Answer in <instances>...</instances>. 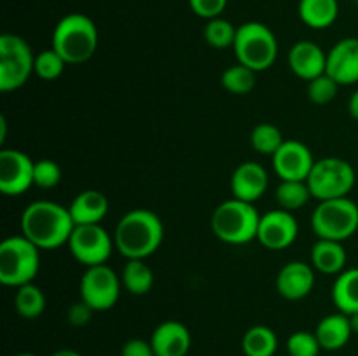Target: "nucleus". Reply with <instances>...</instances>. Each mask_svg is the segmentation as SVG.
I'll return each instance as SVG.
<instances>
[{
  "label": "nucleus",
  "instance_id": "f257e3e1",
  "mask_svg": "<svg viewBox=\"0 0 358 356\" xmlns=\"http://www.w3.org/2000/svg\"><path fill=\"white\" fill-rule=\"evenodd\" d=\"M20 227L21 234L42 251L56 250L63 244H69L76 223L70 215L69 206L41 199L30 202L23 209Z\"/></svg>",
  "mask_w": 358,
  "mask_h": 356
},
{
  "label": "nucleus",
  "instance_id": "f03ea898",
  "mask_svg": "<svg viewBox=\"0 0 358 356\" xmlns=\"http://www.w3.org/2000/svg\"><path fill=\"white\" fill-rule=\"evenodd\" d=\"M164 237V225L157 213L147 208H136L124 213L114 230V246L124 258L147 257L159 250Z\"/></svg>",
  "mask_w": 358,
  "mask_h": 356
},
{
  "label": "nucleus",
  "instance_id": "7ed1b4c3",
  "mask_svg": "<svg viewBox=\"0 0 358 356\" xmlns=\"http://www.w3.org/2000/svg\"><path fill=\"white\" fill-rule=\"evenodd\" d=\"M98 28L90 16L72 13L63 16L52 30V45L69 65H80L93 58L98 49Z\"/></svg>",
  "mask_w": 358,
  "mask_h": 356
},
{
  "label": "nucleus",
  "instance_id": "20e7f679",
  "mask_svg": "<svg viewBox=\"0 0 358 356\" xmlns=\"http://www.w3.org/2000/svg\"><path fill=\"white\" fill-rule=\"evenodd\" d=\"M259 222H261V215L252 202L233 198L220 202L213 209L210 227L217 239L222 243L247 244L257 239Z\"/></svg>",
  "mask_w": 358,
  "mask_h": 356
},
{
  "label": "nucleus",
  "instance_id": "39448f33",
  "mask_svg": "<svg viewBox=\"0 0 358 356\" xmlns=\"http://www.w3.org/2000/svg\"><path fill=\"white\" fill-rule=\"evenodd\" d=\"M41 269V250L23 234L0 243V283L13 288L34 283Z\"/></svg>",
  "mask_w": 358,
  "mask_h": 356
},
{
  "label": "nucleus",
  "instance_id": "423d86ee",
  "mask_svg": "<svg viewBox=\"0 0 358 356\" xmlns=\"http://www.w3.org/2000/svg\"><path fill=\"white\" fill-rule=\"evenodd\" d=\"M238 63L250 70L264 72L271 68L278 56V40L269 27L259 21H247L240 24L233 45Z\"/></svg>",
  "mask_w": 358,
  "mask_h": 356
},
{
  "label": "nucleus",
  "instance_id": "0eeeda50",
  "mask_svg": "<svg viewBox=\"0 0 358 356\" xmlns=\"http://www.w3.org/2000/svg\"><path fill=\"white\" fill-rule=\"evenodd\" d=\"M311 229L318 239H350L358 230V205L350 198L320 201L311 213Z\"/></svg>",
  "mask_w": 358,
  "mask_h": 356
},
{
  "label": "nucleus",
  "instance_id": "6e6552de",
  "mask_svg": "<svg viewBox=\"0 0 358 356\" xmlns=\"http://www.w3.org/2000/svg\"><path fill=\"white\" fill-rule=\"evenodd\" d=\"M355 170L348 161L341 157H324L315 161L306 184L315 199L329 201V199L348 198L355 187Z\"/></svg>",
  "mask_w": 358,
  "mask_h": 356
},
{
  "label": "nucleus",
  "instance_id": "1a4fd4ad",
  "mask_svg": "<svg viewBox=\"0 0 358 356\" xmlns=\"http://www.w3.org/2000/svg\"><path fill=\"white\" fill-rule=\"evenodd\" d=\"M35 68V54L30 44L16 34L0 35V91L10 93L30 80Z\"/></svg>",
  "mask_w": 358,
  "mask_h": 356
},
{
  "label": "nucleus",
  "instance_id": "9d476101",
  "mask_svg": "<svg viewBox=\"0 0 358 356\" xmlns=\"http://www.w3.org/2000/svg\"><path fill=\"white\" fill-rule=\"evenodd\" d=\"M121 288V276L107 264L86 267L79 283L80 300H84L94 313L112 309L117 304Z\"/></svg>",
  "mask_w": 358,
  "mask_h": 356
},
{
  "label": "nucleus",
  "instance_id": "9b49d317",
  "mask_svg": "<svg viewBox=\"0 0 358 356\" xmlns=\"http://www.w3.org/2000/svg\"><path fill=\"white\" fill-rule=\"evenodd\" d=\"M69 250L79 264L86 267L107 264L114 246V236L107 232L101 223L96 225H76L69 239Z\"/></svg>",
  "mask_w": 358,
  "mask_h": 356
},
{
  "label": "nucleus",
  "instance_id": "f8f14e48",
  "mask_svg": "<svg viewBox=\"0 0 358 356\" xmlns=\"http://www.w3.org/2000/svg\"><path fill=\"white\" fill-rule=\"evenodd\" d=\"M35 161L23 150H0V191L3 195H21L34 185Z\"/></svg>",
  "mask_w": 358,
  "mask_h": 356
},
{
  "label": "nucleus",
  "instance_id": "ddd939ff",
  "mask_svg": "<svg viewBox=\"0 0 358 356\" xmlns=\"http://www.w3.org/2000/svg\"><path fill=\"white\" fill-rule=\"evenodd\" d=\"M297 236H299V223L292 212L278 208L261 215L257 241L268 250H285L296 243Z\"/></svg>",
  "mask_w": 358,
  "mask_h": 356
},
{
  "label": "nucleus",
  "instance_id": "4468645a",
  "mask_svg": "<svg viewBox=\"0 0 358 356\" xmlns=\"http://www.w3.org/2000/svg\"><path fill=\"white\" fill-rule=\"evenodd\" d=\"M273 170L282 180H308L315 157L310 147L299 140H285L271 157Z\"/></svg>",
  "mask_w": 358,
  "mask_h": 356
},
{
  "label": "nucleus",
  "instance_id": "2eb2a0df",
  "mask_svg": "<svg viewBox=\"0 0 358 356\" xmlns=\"http://www.w3.org/2000/svg\"><path fill=\"white\" fill-rule=\"evenodd\" d=\"M327 75L339 86L358 82V38L346 37L336 42L327 52Z\"/></svg>",
  "mask_w": 358,
  "mask_h": 356
},
{
  "label": "nucleus",
  "instance_id": "dca6fc26",
  "mask_svg": "<svg viewBox=\"0 0 358 356\" xmlns=\"http://www.w3.org/2000/svg\"><path fill=\"white\" fill-rule=\"evenodd\" d=\"M268 171L262 164L255 163V161H245V163L238 164L236 170L233 171V177H231L233 198L245 202H252V205L264 195V192L268 191Z\"/></svg>",
  "mask_w": 358,
  "mask_h": 356
},
{
  "label": "nucleus",
  "instance_id": "f3484780",
  "mask_svg": "<svg viewBox=\"0 0 358 356\" xmlns=\"http://www.w3.org/2000/svg\"><path fill=\"white\" fill-rule=\"evenodd\" d=\"M276 292L287 300H303L313 292L315 267L303 260H292L276 274Z\"/></svg>",
  "mask_w": 358,
  "mask_h": 356
},
{
  "label": "nucleus",
  "instance_id": "a211bd4d",
  "mask_svg": "<svg viewBox=\"0 0 358 356\" xmlns=\"http://www.w3.org/2000/svg\"><path fill=\"white\" fill-rule=\"evenodd\" d=\"M287 61H289V68L292 70L294 75L308 80V82L327 72V52L317 42H296L290 47Z\"/></svg>",
  "mask_w": 358,
  "mask_h": 356
},
{
  "label": "nucleus",
  "instance_id": "6ab92c4d",
  "mask_svg": "<svg viewBox=\"0 0 358 356\" xmlns=\"http://www.w3.org/2000/svg\"><path fill=\"white\" fill-rule=\"evenodd\" d=\"M149 341L156 356H187L192 344L189 328L177 320H168L157 325Z\"/></svg>",
  "mask_w": 358,
  "mask_h": 356
},
{
  "label": "nucleus",
  "instance_id": "aec40b11",
  "mask_svg": "<svg viewBox=\"0 0 358 356\" xmlns=\"http://www.w3.org/2000/svg\"><path fill=\"white\" fill-rule=\"evenodd\" d=\"M76 225H96L108 213L107 195L96 188H86L73 198L69 206Z\"/></svg>",
  "mask_w": 358,
  "mask_h": 356
},
{
  "label": "nucleus",
  "instance_id": "412c9836",
  "mask_svg": "<svg viewBox=\"0 0 358 356\" xmlns=\"http://www.w3.org/2000/svg\"><path fill=\"white\" fill-rule=\"evenodd\" d=\"M315 335H317L322 349H325V351L343 349L353 335L350 316L345 313H339V311L338 313L327 314V316L318 321Z\"/></svg>",
  "mask_w": 358,
  "mask_h": 356
},
{
  "label": "nucleus",
  "instance_id": "4be33fe9",
  "mask_svg": "<svg viewBox=\"0 0 358 356\" xmlns=\"http://www.w3.org/2000/svg\"><path fill=\"white\" fill-rule=\"evenodd\" d=\"M346 262H348V253L339 241L318 239L311 248V265L322 274H341L346 267Z\"/></svg>",
  "mask_w": 358,
  "mask_h": 356
},
{
  "label": "nucleus",
  "instance_id": "5701e85b",
  "mask_svg": "<svg viewBox=\"0 0 358 356\" xmlns=\"http://www.w3.org/2000/svg\"><path fill=\"white\" fill-rule=\"evenodd\" d=\"M339 16L338 0H299V17L313 30L332 27Z\"/></svg>",
  "mask_w": 358,
  "mask_h": 356
},
{
  "label": "nucleus",
  "instance_id": "b1692460",
  "mask_svg": "<svg viewBox=\"0 0 358 356\" xmlns=\"http://www.w3.org/2000/svg\"><path fill=\"white\" fill-rule=\"evenodd\" d=\"M332 302L339 313H358V267L345 269L332 285Z\"/></svg>",
  "mask_w": 358,
  "mask_h": 356
},
{
  "label": "nucleus",
  "instance_id": "393cba45",
  "mask_svg": "<svg viewBox=\"0 0 358 356\" xmlns=\"http://www.w3.org/2000/svg\"><path fill=\"white\" fill-rule=\"evenodd\" d=\"M121 281L131 295H145L154 286V271L145 260L131 258L122 267Z\"/></svg>",
  "mask_w": 358,
  "mask_h": 356
},
{
  "label": "nucleus",
  "instance_id": "a878e982",
  "mask_svg": "<svg viewBox=\"0 0 358 356\" xmlns=\"http://www.w3.org/2000/svg\"><path fill=\"white\" fill-rule=\"evenodd\" d=\"M241 348L245 356H275L278 349V337L273 328L266 325H254L245 332Z\"/></svg>",
  "mask_w": 358,
  "mask_h": 356
},
{
  "label": "nucleus",
  "instance_id": "bb28decb",
  "mask_svg": "<svg viewBox=\"0 0 358 356\" xmlns=\"http://www.w3.org/2000/svg\"><path fill=\"white\" fill-rule=\"evenodd\" d=\"M311 198L313 195L304 180H282L275 191V199L280 208L292 213L304 208Z\"/></svg>",
  "mask_w": 358,
  "mask_h": 356
},
{
  "label": "nucleus",
  "instance_id": "cd10ccee",
  "mask_svg": "<svg viewBox=\"0 0 358 356\" xmlns=\"http://www.w3.org/2000/svg\"><path fill=\"white\" fill-rule=\"evenodd\" d=\"M45 304H48V300H45L44 292L35 283H28V285L16 288L14 307H16L17 314L24 320H37L45 311Z\"/></svg>",
  "mask_w": 358,
  "mask_h": 356
},
{
  "label": "nucleus",
  "instance_id": "c85d7f7f",
  "mask_svg": "<svg viewBox=\"0 0 358 356\" xmlns=\"http://www.w3.org/2000/svg\"><path fill=\"white\" fill-rule=\"evenodd\" d=\"M285 138L278 126L271 124V122H261L255 126L250 133V143L254 147L255 152L262 154V156H275L276 150L283 145Z\"/></svg>",
  "mask_w": 358,
  "mask_h": 356
},
{
  "label": "nucleus",
  "instance_id": "c756f323",
  "mask_svg": "<svg viewBox=\"0 0 358 356\" xmlns=\"http://www.w3.org/2000/svg\"><path fill=\"white\" fill-rule=\"evenodd\" d=\"M220 84L227 93L243 96L255 87V72L248 66L241 65V63H236V65L224 70L222 75H220Z\"/></svg>",
  "mask_w": 358,
  "mask_h": 356
},
{
  "label": "nucleus",
  "instance_id": "7c9ffc66",
  "mask_svg": "<svg viewBox=\"0 0 358 356\" xmlns=\"http://www.w3.org/2000/svg\"><path fill=\"white\" fill-rule=\"evenodd\" d=\"M238 28L234 27L231 21L224 20V17H213L208 20L203 30V37L208 45L215 49H227L234 45V38H236Z\"/></svg>",
  "mask_w": 358,
  "mask_h": 356
},
{
  "label": "nucleus",
  "instance_id": "2f4dec72",
  "mask_svg": "<svg viewBox=\"0 0 358 356\" xmlns=\"http://www.w3.org/2000/svg\"><path fill=\"white\" fill-rule=\"evenodd\" d=\"M69 63L62 58L59 52H56L55 49H45V51L38 52L35 56V75L42 80H56L62 77V73L65 72V66Z\"/></svg>",
  "mask_w": 358,
  "mask_h": 356
},
{
  "label": "nucleus",
  "instance_id": "473e14b6",
  "mask_svg": "<svg viewBox=\"0 0 358 356\" xmlns=\"http://www.w3.org/2000/svg\"><path fill=\"white\" fill-rule=\"evenodd\" d=\"M322 351V346L318 342L315 332L297 330L287 339V353L289 356H318Z\"/></svg>",
  "mask_w": 358,
  "mask_h": 356
},
{
  "label": "nucleus",
  "instance_id": "72a5a7b5",
  "mask_svg": "<svg viewBox=\"0 0 358 356\" xmlns=\"http://www.w3.org/2000/svg\"><path fill=\"white\" fill-rule=\"evenodd\" d=\"M338 89L339 84L331 75L324 73V75L317 77V79L308 82V98L315 105H327L334 100L336 94H338Z\"/></svg>",
  "mask_w": 358,
  "mask_h": 356
},
{
  "label": "nucleus",
  "instance_id": "f704fd0d",
  "mask_svg": "<svg viewBox=\"0 0 358 356\" xmlns=\"http://www.w3.org/2000/svg\"><path fill=\"white\" fill-rule=\"evenodd\" d=\"M62 181V168L52 159L35 161L34 185L38 188H55Z\"/></svg>",
  "mask_w": 358,
  "mask_h": 356
},
{
  "label": "nucleus",
  "instance_id": "c9c22d12",
  "mask_svg": "<svg viewBox=\"0 0 358 356\" xmlns=\"http://www.w3.org/2000/svg\"><path fill=\"white\" fill-rule=\"evenodd\" d=\"M189 7L196 16L208 21L220 17V14L226 10L227 0H189Z\"/></svg>",
  "mask_w": 358,
  "mask_h": 356
},
{
  "label": "nucleus",
  "instance_id": "e433bc0d",
  "mask_svg": "<svg viewBox=\"0 0 358 356\" xmlns=\"http://www.w3.org/2000/svg\"><path fill=\"white\" fill-rule=\"evenodd\" d=\"M93 313L94 311L84 300H79V302L69 307V311H66V320L73 327H84V325H87L91 321Z\"/></svg>",
  "mask_w": 358,
  "mask_h": 356
},
{
  "label": "nucleus",
  "instance_id": "4c0bfd02",
  "mask_svg": "<svg viewBox=\"0 0 358 356\" xmlns=\"http://www.w3.org/2000/svg\"><path fill=\"white\" fill-rule=\"evenodd\" d=\"M121 356H156L150 341L143 339H129L121 348Z\"/></svg>",
  "mask_w": 358,
  "mask_h": 356
},
{
  "label": "nucleus",
  "instance_id": "58836bf2",
  "mask_svg": "<svg viewBox=\"0 0 358 356\" xmlns=\"http://www.w3.org/2000/svg\"><path fill=\"white\" fill-rule=\"evenodd\" d=\"M348 112L355 121H358V89L350 96L348 100Z\"/></svg>",
  "mask_w": 358,
  "mask_h": 356
},
{
  "label": "nucleus",
  "instance_id": "ea45409f",
  "mask_svg": "<svg viewBox=\"0 0 358 356\" xmlns=\"http://www.w3.org/2000/svg\"><path fill=\"white\" fill-rule=\"evenodd\" d=\"M51 356H83L79 351L76 349H58V351L52 353Z\"/></svg>",
  "mask_w": 358,
  "mask_h": 356
},
{
  "label": "nucleus",
  "instance_id": "a19ab883",
  "mask_svg": "<svg viewBox=\"0 0 358 356\" xmlns=\"http://www.w3.org/2000/svg\"><path fill=\"white\" fill-rule=\"evenodd\" d=\"M6 136H7V121L6 117H0V143L6 142Z\"/></svg>",
  "mask_w": 358,
  "mask_h": 356
},
{
  "label": "nucleus",
  "instance_id": "79ce46f5",
  "mask_svg": "<svg viewBox=\"0 0 358 356\" xmlns=\"http://www.w3.org/2000/svg\"><path fill=\"white\" fill-rule=\"evenodd\" d=\"M350 323H352L353 334H358V313L352 314V316H350Z\"/></svg>",
  "mask_w": 358,
  "mask_h": 356
},
{
  "label": "nucleus",
  "instance_id": "37998d69",
  "mask_svg": "<svg viewBox=\"0 0 358 356\" xmlns=\"http://www.w3.org/2000/svg\"><path fill=\"white\" fill-rule=\"evenodd\" d=\"M16 356H37V355H35V353H20V355Z\"/></svg>",
  "mask_w": 358,
  "mask_h": 356
},
{
  "label": "nucleus",
  "instance_id": "c03bdc74",
  "mask_svg": "<svg viewBox=\"0 0 358 356\" xmlns=\"http://www.w3.org/2000/svg\"><path fill=\"white\" fill-rule=\"evenodd\" d=\"M357 2H358V0H357Z\"/></svg>",
  "mask_w": 358,
  "mask_h": 356
}]
</instances>
